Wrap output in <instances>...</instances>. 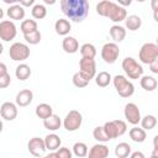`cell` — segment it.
Returning <instances> with one entry per match:
<instances>
[{
	"label": "cell",
	"mask_w": 158,
	"mask_h": 158,
	"mask_svg": "<svg viewBox=\"0 0 158 158\" xmlns=\"http://www.w3.org/2000/svg\"><path fill=\"white\" fill-rule=\"evenodd\" d=\"M2 52H4V46H2V43L0 42V54H1Z\"/></svg>",
	"instance_id": "cell-49"
},
{
	"label": "cell",
	"mask_w": 158,
	"mask_h": 158,
	"mask_svg": "<svg viewBox=\"0 0 158 158\" xmlns=\"http://www.w3.org/2000/svg\"><path fill=\"white\" fill-rule=\"evenodd\" d=\"M102 128H104V132H105V135L107 136L109 139H114V138L120 137V136H118L117 127H116V123H115L114 120H112V121H107V122H105L104 126H102Z\"/></svg>",
	"instance_id": "cell-27"
},
{
	"label": "cell",
	"mask_w": 158,
	"mask_h": 158,
	"mask_svg": "<svg viewBox=\"0 0 158 158\" xmlns=\"http://www.w3.org/2000/svg\"><path fill=\"white\" fill-rule=\"evenodd\" d=\"M6 14H7V16L11 20H23V17H25V9L20 4H15V5L9 6Z\"/></svg>",
	"instance_id": "cell-20"
},
{
	"label": "cell",
	"mask_w": 158,
	"mask_h": 158,
	"mask_svg": "<svg viewBox=\"0 0 158 158\" xmlns=\"http://www.w3.org/2000/svg\"><path fill=\"white\" fill-rule=\"evenodd\" d=\"M31 14H32V17L36 19V20H42L46 17L47 15V9L43 4H35L32 6V10H31Z\"/></svg>",
	"instance_id": "cell-33"
},
{
	"label": "cell",
	"mask_w": 158,
	"mask_h": 158,
	"mask_svg": "<svg viewBox=\"0 0 158 158\" xmlns=\"http://www.w3.org/2000/svg\"><path fill=\"white\" fill-rule=\"evenodd\" d=\"M149 158H158V147H154L153 148V152H152V154H151Z\"/></svg>",
	"instance_id": "cell-44"
},
{
	"label": "cell",
	"mask_w": 158,
	"mask_h": 158,
	"mask_svg": "<svg viewBox=\"0 0 158 158\" xmlns=\"http://www.w3.org/2000/svg\"><path fill=\"white\" fill-rule=\"evenodd\" d=\"M79 52L81 54V58H93L94 59L96 56V48L91 43H84L79 48Z\"/></svg>",
	"instance_id": "cell-31"
},
{
	"label": "cell",
	"mask_w": 158,
	"mask_h": 158,
	"mask_svg": "<svg viewBox=\"0 0 158 158\" xmlns=\"http://www.w3.org/2000/svg\"><path fill=\"white\" fill-rule=\"evenodd\" d=\"M79 73L89 81L96 75V63L93 58H81L79 60Z\"/></svg>",
	"instance_id": "cell-9"
},
{
	"label": "cell",
	"mask_w": 158,
	"mask_h": 158,
	"mask_svg": "<svg viewBox=\"0 0 158 158\" xmlns=\"http://www.w3.org/2000/svg\"><path fill=\"white\" fill-rule=\"evenodd\" d=\"M131 154V146L126 142H120L115 147V156L117 158H127Z\"/></svg>",
	"instance_id": "cell-28"
},
{
	"label": "cell",
	"mask_w": 158,
	"mask_h": 158,
	"mask_svg": "<svg viewBox=\"0 0 158 158\" xmlns=\"http://www.w3.org/2000/svg\"><path fill=\"white\" fill-rule=\"evenodd\" d=\"M2 16H4V10H2L1 7H0V20L2 19Z\"/></svg>",
	"instance_id": "cell-48"
},
{
	"label": "cell",
	"mask_w": 158,
	"mask_h": 158,
	"mask_svg": "<svg viewBox=\"0 0 158 158\" xmlns=\"http://www.w3.org/2000/svg\"><path fill=\"white\" fill-rule=\"evenodd\" d=\"M17 106L16 104L11 102V101H5L2 102V105L0 106V115L4 120L6 121H12L17 117Z\"/></svg>",
	"instance_id": "cell-13"
},
{
	"label": "cell",
	"mask_w": 158,
	"mask_h": 158,
	"mask_svg": "<svg viewBox=\"0 0 158 158\" xmlns=\"http://www.w3.org/2000/svg\"><path fill=\"white\" fill-rule=\"evenodd\" d=\"M125 25L130 31H137L142 26V19L138 15H128L125 20Z\"/></svg>",
	"instance_id": "cell-24"
},
{
	"label": "cell",
	"mask_w": 158,
	"mask_h": 158,
	"mask_svg": "<svg viewBox=\"0 0 158 158\" xmlns=\"http://www.w3.org/2000/svg\"><path fill=\"white\" fill-rule=\"evenodd\" d=\"M43 126H44V128H47L48 131H57V130H59L60 126H62V120L59 118L58 115L52 114L49 117H47V118L43 120Z\"/></svg>",
	"instance_id": "cell-19"
},
{
	"label": "cell",
	"mask_w": 158,
	"mask_h": 158,
	"mask_svg": "<svg viewBox=\"0 0 158 158\" xmlns=\"http://www.w3.org/2000/svg\"><path fill=\"white\" fill-rule=\"evenodd\" d=\"M32 100H33V93L30 89H23L17 93L15 102H16V106L25 107V106L30 105L32 102Z\"/></svg>",
	"instance_id": "cell-15"
},
{
	"label": "cell",
	"mask_w": 158,
	"mask_h": 158,
	"mask_svg": "<svg viewBox=\"0 0 158 158\" xmlns=\"http://www.w3.org/2000/svg\"><path fill=\"white\" fill-rule=\"evenodd\" d=\"M130 158H146V157H144L143 152H141V151H136V152H132V153L130 154Z\"/></svg>",
	"instance_id": "cell-42"
},
{
	"label": "cell",
	"mask_w": 158,
	"mask_h": 158,
	"mask_svg": "<svg viewBox=\"0 0 158 158\" xmlns=\"http://www.w3.org/2000/svg\"><path fill=\"white\" fill-rule=\"evenodd\" d=\"M121 67L125 72V74L130 79H139L143 75V68L142 65L132 57H126L122 59Z\"/></svg>",
	"instance_id": "cell-4"
},
{
	"label": "cell",
	"mask_w": 158,
	"mask_h": 158,
	"mask_svg": "<svg viewBox=\"0 0 158 158\" xmlns=\"http://www.w3.org/2000/svg\"><path fill=\"white\" fill-rule=\"evenodd\" d=\"M112 83H114V86H115L117 94L121 98H130L133 95L135 86L125 75H121V74L115 75L112 78Z\"/></svg>",
	"instance_id": "cell-3"
},
{
	"label": "cell",
	"mask_w": 158,
	"mask_h": 158,
	"mask_svg": "<svg viewBox=\"0 0 158 158\" xmlns=\"http://www.w3.org/2000/svg\"><path fill=\"white\" fill-rule=\"evenodd\" d=\"M139 84L146 91H153L158 85L157 79L151 75H142L139 78Z\"/></svg>",
	"instance_id": "cell-23"
},
{
	"label": "cell",
	"mask_w": 158,
	"mask_h": 158,
	"mask_svg": "<svg viewBox=\"0 0 158 158\" xmlns=\"http://www.w3.org/2000/svg\"><path fill=\"white\" fill-rule=\"evenodd\" d=\"M19 4L25 9L26 6H33L35 5V0H20Z\"/></svg>",
	"instance_id": "cell-40"
},
{
	"label": "cell",
	"mask_w": 158,
	"mask_h": 158,
	"mask_svg": "<svg viewBox=\"0 0 158 158\" xmlns=\"http://www.w3.org/2000/svg\"><path fill=\"white\" fill-rule=\"evenodd\" d=\"M93 137H94L99 143H100V142H107V141H110V139L107 138V136L105 135L102 126H98V127H95V128L93 130Z\"/></svg>",
	"instance_id": "cell-37"
},
{
	"label": "cell",
	"mask_w": 158,
	"mask_h": 158,
	"mask_svg": "<svg viewBox=\"0 0 158 158\" xmlns=\"http://www.w3.org/2000/svg\"><path fill=\"white\" fill-rule=\"evenodd\" d=\"M141 128H143L144 131H149L153 130L157 125V117L154 115H146L144 117H141Z\"/></svg>",
	"instance_id": "cell-32"
},
{
	"label": "cell",
	"mask_w": 158,
	"mask_h": 158,
	"mask_svg": "<svg viewBox=\"0 0 158 158\" xmlns=\"http://www.w3.org/2000/svg\"><path fill=\"white\" fill-rule=\"evenodd\" d=\"M125 118L131 125H137L141 121V111L135 102H127L123 109Z\"/></svg>",
	"instance_id": "cell-11"
},
{
	"label": "cell",
	"mask_w": 158,
	"mask_h": 158,
	"mask_svg": "<svg viewBox=\"0 0 158 158\" xmlns=\"http://www.w3.org/2000/svg\"><path fill=\"white\" fill-rule=\"evenodd\" d=\"M128 135H130V138H131L133 142H136V143H142V142H144L146 138H147L146 131H144L143 128H141V127H137V126L132 127V128L128 131Z\"/></svg>",
	"instance_id": "cell-22"
},
{
	"label": "cell",
	"mask_w": 158,
	"mask_h": 158,
	"mask_svg": "<svg viewBox=\"0 0 158 158\" xmlns=\"http://www.w3.org/2000/svg\"><path fill=\"white\" fill-rule=\"evenodd\" d=\"M81 123H83V116L78 110H70L63 120V126L69 132H74L78 128H80Z\"/></svg>",
	"instance_id": "cell-7"
},
{
	"label": "cell",
	"mask_w": 158,
	"mask_h": 158,
	"mask_svg": "<svg viewBox=\"0 0 158 158\" xmlns=\"http://www.w3.org/2000/svg\"><path fill=\"white\" fill-rule=\"evenodd\" d=\"M27 149L28 152L35 156V157H42L44 154V152L47 151L46 149V146H44V141L43 138H40V137H32L30 138L28 143H27Z\"/></svg>",
	"instance_id": "cell-12"
},
{
	"label": "cell",
	"mask_w": 158,
	"mask_h": 158,
	"mask_svg": "<svg viewBox=\"0 0 158 158\" xmlns=\"http://www.w3.org/2000/svg\"><path fill=\"white\" fill-rule=\"evenodd\" d=\"M88 158H107L109 157V147L102 143L94 144L86 154Z\"/></svg>",
	"instance_id": "cell-14"
},
{
	"label": "cell",
	"mask_w": 158,
	"mask_h": 158,
	"mask_svg": "<svg viewBox=\"0 0 158 158\" xmlns=\"http://www.w3.org/2000/svg\"><path fill=\"white\" fill-rule=\"evenodd\" d=\"M62 12L74 22H81L89 14V2L86 0H62Z\"/></svg>",
	"instance_id": "cell-1"
},
{
	"label": "cell",
	"mask_w": 158,
	"mask_h": 158,
	"mask_svg": "<svg viewBox=\"0 0 158 158\" xmlns=\"http://www.w3.org/2000/svg\"><path fill=\"white\" fill-rule=\"evenodd\" d=\"M118 5L122 6V7H123V6H128V5H131V0H128V1H121V0H120V1H118Z\"/></svg>",
	"instance_id": "cell-46"
},
{
	"label": "cell",
	"mask_w": 158,
	"mask_h": 158,
	"mask_svg": "<svg viewBox=\"0 0 158 158\" xmlns=\"http://www.w3.org/2000/svg\"><path fill=\"white\" fill-rule=\"evenodd\" d=\"M62 47H63L65 53L73 54V53H77L79 51V42L73 36H65L62 41Z\"/></svg>",
	"instance_id": "cell-16"
},
{
	"label": "cell",
	"mask_w": 158,
	"mask_h": 158,
	"mask_svg": "<svg viewBox=\"0 0 158 158\" xmlns=\"http://www.w3.org/2000/svg\"><path fill=\"white\" fill-rule=\"evenodd\" d=\"M109 32H110L111 38L115 41V43L116 42H122L126 37V30H125V27H122L120 25H112L110 27Z\"/></svg>",
	"instance_id": "cell-21"
},
{
	"label": "cell",
	"mask_w": 158,
	"mask_h": 158,
	"mask_svg": "<svg viewBox=\"0 0 158 158\" xmlns=\"http://www.w3.org/2000/svg\"><path fill=\"white\" fill-rule=\"evenodd\" d=\"M149 65V69H151V72L152 73H154V74H158V59L157 60H154V62H152L151 64H148Z\"/></svg>",
	"instance_id": "cell-41"
},
{
	"label": "cell",
	"mask_w": 158,
	"mask_h": 158,
	"mask_svg": "<svg viewBox=\"0 0 158 158\" xmlns=\"http://www.w3.org/2000/svg\"><path fill=\"white\" fill-rule=\"evenodd\" d=\"M5 74H7V68L2 62H0V77H2Z\"/></svg>",
	"instance_id": "cell-43"
},
{
	"label": "cell",
	"mask_w": 158,
	"mask_h": 158,
	"mask_svg": "<svg viewBox=\"0 0 158 158\" xmlns=\"http://www.w3.org/2000/svg\"><path fill=\"white\" fill-rule=\"evenodd\" d=\"M17 35V28L14 21L11 20H4L0 21V38L5 42L12 41Z\"/></svg>",
	"instance_id": "cell-10"
},
{
	"label": "cell",
	"mask_w": 158,
	"mask_h": 158,
	"mask_svg": "<svg viewBox=\"0 0 158 158\" xmlns=\"http://www.w3.org/2000/svg\"><path fill=\"white\" fill-rule=\"evenodd\" d=\"M112 78H111V74L109 72H99V74L95 75V83L100 88H105L110 83H111Z\"/></svg>",
	"instance_id": "cell-29"
},
{
	"label": "cell",
	"mask_w": 158,
	"mask_h": 158,
	"mask_svg": "<svg viewBox=\"0 0 158 158\" xmlns=\"http://www.w3.org/2000/svg\"><path fill=\"white\" fill-rule=\"evenodd\" d=\"M38 158H46V157H38Z\"/></svg>",
	"instance_id": "cell-51"
},
{
	"label": "cell",
	"mask_w": 158,
	"mask_h": 158,
	"mask_svg": "<svg viewBox=\"0 0 158 158\" xmlns=\"http://www.w3.org/2000/svg\"><path fill=\"white\" fill-rule=\"evenodd\" d=\"M73 151V154L74 156H77V157H79V158H83V157H86V154H88V146L84 143V142H75L74 144H73V148H72Z\"/></svg>",
	"instance_id": "cell-34"
},
{
	"label": "cell",
	"mask_w": 158,
	"mask_h": 158,
	"mask_svg": "<svg viewBox=\"0 0 158 158\" xmlns=\"http://www.w3.org/2000/svg\"><path fill=\"white\" fill-rule=\"evenodd\" d=\"M72 81H73V84H74L77 88H85V86L89 84V80H88L84 75H81L79 72H77V73L73 74Z\"/></svg>",
	"instance_id": "cell-36"
},
{
	"label": "cell",
	"mask_w": 158,
	"mask_h": 158,
	"mask_svg": "<svg viewBox=\"0 0 158 158\" xmlns=\"http://www.w3.org/2000/svg\"><path fill=\"white\" fill-rule=\"evenodd\" d=\"M54 2H56L54 0H51V1H49V0H44V4H51V5H53Z\"/></svg>",
	"instance_id": "cell-47"
},
{
	"label": "cell",
	"mask_w": 158,
	"mask_h": 158,
	"mask_svg": "<svg viewBox=\"0 0 158 158\" xmlns=\"http://www.w3.org/2000/svg\"><path fill=\"white\" fill-rule=\"evenodd\" d=\"M20 30L23 35H27V33H31V32H35L37 31V22L32 19H26L21 22L20 25Z\"/></svg>",
	"instance_id": "cell-30"
},
{
	"label": "cell",
	"mask_w": 158,
	"mask_h": 158,
	"mask_svg": "<svg viewBox=\"0 0 158 158\" xmlns=\"http://www.w3.org/2000/svg\"><path fill=\"white\" fill-rule=\"evenodd\" d=\"M43 141H44L46 149H48V151H51V152H56V151L60 147V143H62L59 136L56 135V133H48V135L43 138Z\"/></svg>",
	"instance_id": "cell-17"
},
{
	"label": "cell",
	"mask_w": 158,
	"mask_h": 158,
	"mask_svg": "<svg viewBox=\"0 0 158 158\" xmlns=\"http://www.w3.org/2000/svg\"><path fill=\"white\" fill-rule=\"evenodd\" d=\"M57 154L59 158H72L73 157V152L67 147H59L57 149Z\"/></svg>",
	"instance_id": "cell-38"
},
{
	"label": "cell",
	"mask_w": 158,
	"mask_h": 158,
	"mask_svg": "<svg viewBox=\"0 0 158 158\" xmlns=\"http://www.w3.org/2000/svg\"><path fill=\"white\" fill-rule=\"evenodd\" d=\"M35 112H36V116H37V117L44 120V118L49 117V116L53 114V109H52L51 105H48V104H46V102H42V104H38V105L36 106Z\"/></svg>",
	"instance_id": "cell-25"
},
{
	"label": "cell",
	"mask_w": 158,
	"mask_h": 158,
	"mask_svg": "<svg viewBox=\"0 0 158 158\" xmlns=\"http://www.w3.org/2000/svg\"><path fill=\"white\" fill-rule=\"evenodd\" d=\"M9 56L15 62H23L30 57V47L22 42H15L10 46Z\"/></svg>",
	"instance_id": "cell-6"
},
{
	"label": "cell",
	"mask_w": 158,
	"mask_h": 158,
	"mask_svg": "<svg viewBox=\"0 0 158 158\" xmlns=\"http://www.w3.org/2000/svg\"><path fill=\"white\" fill-rule=\"evenodd\" d=\"M41 38H42V35H41V32H40L38 30L35 31V32L23 35V40H25L26 43H28V44H37V43L41 42Z\"/></svg>",
	"instance_id": "cell-35"
},
{
	"label": "cell",
	"mask_w": 158,
	"mask_h": 158,
	"mask_svg": "<svg viewBox=\"0 0 158 158\" xmlns=\"http://www.w3.org/2000/svg\"><path fill=\"white\" fill-rule=\"evenodd\" d=\"M46 158H59L58 157V154H57V152H51L49 154H47V156H44Z\"/></svg>",
	"instance_id": "cell-45"
},
{
	"label": "cell",
	"mask_w": 158,
	"mask_h": 158,
	"mask_svg": "<svg viewBox=\"0 0 158 158\" xmlns=\"http://www.w3.org/2000/svg\"><path fill=\"white\" fill-rule=\"evenodd\" d=\"M138 58L143 64H151L152 62L158 59V46L152 42H147L142 44L139 52H138Z\"/></svg>",
	"instance_id": "cell-5"
},
{
	"label": "cell",
	"mask_w": 158,
	"mask_h": 158,
	"mask_svg": "<svg viewBox=\"0 0 158 158\" xmlns=\"http://www.w3.org/2000/svg\"><path fill=\"white\" fill-rule=\"evenodd\" d=\"M31 68H30V65H27L26 63H21V64H19L17 67H16V70H15V75H16V78L19 79V80H26V79H28L30 78V75H31Z\"/></svg>",
	"instance_id": "cell-26"
},
{
	"label": "cell",
	"mask_w": 158,
	"mask_h": 158,
	"mask_svg": "<svg viewBox=\"0 0 158 158\" xmlns=\"http://www.w3.org/2000/svg\"><path fill=\"white\" fill-rule=\"evenodd\" d=\"M2 127H4V125H2V121L0 120V132L2 131Z\"/></svg>",
	"instance_id": "cell-50"
},
{
	"label": "cell",
	"mask_w": 158,
	"mask_h": 158,
	"mask_svg": "<svg viewBox=\"0 0 158 158\" xmlns=\"http://www.w3.org/2000/svg\"><path fill=\"white\" fill-rule=\"evenodd\" d=\"M10 83H11V77H10L9 73L5 74V75H2V77H0V89L7 88L10 85Z\"/></svg>",
	"instance_id": "cell-39"
},
{
	"label": "cell",
	"mask_w": 158,
	"mask_h": 158,
	"mask_svg": "<svg viewBox=\"0 0 158 158\" xmlns=\"http://www.w3.org/2000/svg\"><path fill=\"white\" fill-rule=\"evenodd\" d=\"M96 12L102 16L107 17L114 22H121L125 21L127 17V11L125 7L120 6L118 4L110 1V0H102L98 2L96 5Z\"/></svg>",
	"instance_id": "cell-2"
},
{
	"label": "cell",
	"mask_w": 158,
	"mask_h": 158,
	"mask_svg": "<svg viewBox=\"0 0 158 158\" xmlns=\"http://www.w3.org/2000/svg\"><path fill=\"white\" fill-rule=\"evenodd\" d=\"M120 56V48L115 42H107L101 47V58L107 64H114Z\"/></svg>",
	"instance_id": "cell-8"
},
{
	"label": "cell",
	"mask_w": 158,
	"mask_h": 158,
	"mask_svg": "<svg viewBox=\"0 0 158 158\" xmlns=\"http://www.w3.org/2000/svg\"><path fill=\"white\" fill-rule=\"evenodd\" d=\"M54 30L59 36H67L72 30V23L67 19H58L54 23Z\"/></svg>",
	"instance_id": "cell-18"
}]
</instances>
